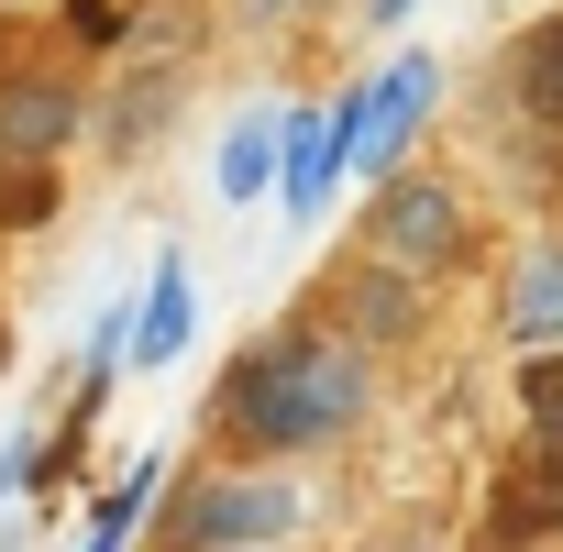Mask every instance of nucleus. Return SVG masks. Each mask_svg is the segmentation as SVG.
Instances as JSON below:
<instances>
[{
	"label": "nucleus",
	"instance_id": "obj_7",
	"mask_svg": "<svg viewBox=\"0 0 563 552\" xmlns=\"http://www.w3.org/2000/svg\"><path fill=\"white\" fill-rule=\"evenodd\" d=\"M188 321H199L188 265L166 254V265H155V288H144V310H133V365H177V354H188Z\"/></svg>",
	"mask_w": 563,
	"mask_h": 552
},
{
	"label": "nucleus",
	"instance_id": "obj_4",
	"mask_svg": "<svg viewBox=\"0 0 563 552\" xmlns=\"http://www.w3.org/2000/svg\"><path fill=\"white\" fill-rule=\"evenodd\" d=\"M299 519H310V497H299L288 475H221V486H199L188 541H199V552H254V541H288Z\"/></svg>",
	"mask_w": 563,
	"mask_h": 552
},
{
	"label": "nucleus",
	"instance_id": "obj_3",
	"mask_svg": "<svg viewBox=\"0 0 563 552\" xmlns=\"http://www.w3.org/2000/svg\"><path fill=\"white\" fill-rule=\"evenodd\" d=\"M365 243H376V265L431 276V265L464 254V199L431 188V177H376V221H365Z\"/></svg>",
	"mask_w": 563,
	"mask_h": 552
},
{
	"label": "nucleus",
	"instance_id": "obj_1",
	"mask_svg": "<svg viewBox=\"0 0 563 552\" xmlns=\"http://www.w3.org/2000/svg\"><path fill=\"white\" fill-rule=\"evenodd\" d=\"M221 420L243 442H265V453H310V442H332V431L365 420V365L343 343H321V332H276V343H254L232 365Z\"/></svg>",
	"mask_w": 563,
	"mask_h": 552
},
{
	"label": "nucleus",
	"instance_id": "obj_13",
	"mask_svg": "<svg viewBox=\"0 0 563 552\" xmlns=\"http://www.w3.org/2000/svg\"><path fill=\"white\" fill-rule=\"evenodd\" d=\"M365 12H376V23H409V12H420V0H365Z\"/></svg>",
	"mask_w": 563,
	"mask_h": 552
},
{
	"label": "nucleus",
	"instance_id": "obj_14",
	"mask_svg": "<svg viewBox=\"0 0 563 552\" xmlns=\"http://www.w3.org/2000/svg\"><path fill=\"white\" fill-rule=\"evenodd\" d=\"M254 552H276V541H254Z\"/></svg>",
	"mask_w": 563,
	"mask_h": 552
},
{
	"label": "nucleus",
	"instance_id": "obj_2",
	"mask_svg": "<svg viewBox=\"0 0 563 552\" xmlns=\"http://www.w3.org/2000/svg\"><path fill=\"white\" fill-rule=\"evenodd\" d=\"M431 100H442V67L409 45V56H387L365 89H343L332 100V133H343V166L354 177H398V155L420 144V122H431Z\"/></svg>",
	"mask_w": 563,
	"mask_h": 552
},
{
	"label": "nucleus",
	"instance_id": "obj_10",
	"mask_svg": "<svg viewBox=\"0 0 563 552\" xmlns=\"http://www.w3.org/2000/svg\"><path fill=\"white\" fill-rule=\"evenodd\" d=\"M519 111H530V122H541V144L563 155V12L519 45Z\"/></svg>",
	"mask_w": 563,
	"mask_h": 552
},
{
	"label": "nucleus",
	"instance_id": "obj_8",
	"mask_svg": "<svg viewBox=\"0 0 563 552\" xmlns=\"http://www.w3.org/2000/svg\"><path fill=\"white\" fill-rule=\"evenodd\" d=\"M276 166H288V122H276V111H243V122L221 133V199H265Z\"/></svg>",
	"mask_w": 563,
	"mask_h": 552
},
{
	"label": "nucleus",
	"instance_id": "obj_12",
	"mask_svg": "<svg viewBox=\"0 0 563 552\" xmlns=\"http://www.w3.org/2000/svg\"><path fill=\"white\" fill-rule=\"evenodd\" d=\"M530 442L563 453V365H530Z\"/></svg>",
	"mask_w": 563,
	"mask_h": 552
},
{
	"label": "nucleus",
	"instance_id": "obj_5",
	"mask_svg": "<svg viewBox=\"0 0 563 552\" xmlns=\"http://www.w3.org/2000/svg\"><path fill=\"white\" fill-rule=\"evenodd\" d=\"M508 343L519 354H563V243H519V265H508Z\"/></svg>",
	"mask_w": 563,
	"mask_h": 552
},
{
	"label": "nucleus",
	"instance_id": "obj_11",
	"mask_svg": "<svg viewBox=\"0 0 563 552\" xmlns=\"http://www.w3.org/2000/svg\"><path fill=\"white\" fill-rule=\"evenodd\" d=\"M155 475H166V464H133V475L100 497V519H89V541H78V552H122V541H133V519H144V497H155Z\"/></svg>",
	"mask_w": 563,
	"mask_h": 552
},
{
	"label": "nucleus",
	"instance_id": "obj_6",
	"mask_svg": "<svg viewBox=\"0 0 563 552\" xmlns=\"http://www.w3.org/2000/svg\"><path fill=\"white\" fill-rule=\"evenodd\" d=\"M332 177H343V133H332V111H288V166H276L288 210H299V221H321Z\"/></svg>",
	"mask_w": 563,
	"mask_h": 552
},
{
	"label": "nucleus",
	"instance_id": "obj_9",
	"mask_svg": "<svg viewBox=\"0 0 563 552\" xmlns=\"http://www.w3.org/2000/svg\"><path fill=\"white\" fill-rule=\"evenodd\" d=\"M67 133H78L67 89H0V155H56Z\"/></svg>",
	"mask_w": 563,
	"mask_h": 552
}]
</instances>
